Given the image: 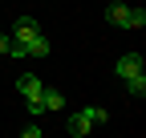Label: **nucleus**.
<instances>
[{"mask_svg": "<svg viewBox=\"0 0 146 138\" xmlns=\"http://www.w3.org/2000/svg\"><path fill=\"white\" fill-rule=\"evenodd\" d=\"M142 65H146V61H142L138 53H126V57H118V61H114V73H118V77L126 81V77H134V73H142Z\"/></svg>", "mask_w": 146, "mask_h": 138, "instance_id": "obj_1", "label": "nucleus"}, {"mask_svg": "<svg viewBox=\"0 0 146 138\" xmlns=\"http://www.w3.org/2000/svg\"><path fill=\"white\" fill-rule=\"evenodd\" d=\"M65 130H69L73 138H85L89 130H94V118H89V110H77V114H73L69 122H65Z\"/></svg>", "mask_w": 146, "mask_h": 138, "instance_id": "obj_2", "label": "nucleus"}, {"mask_svg": "<svg viewBox=\"0 0 146 138\" xmlns=\"http://www.w3.org/2000/svg\"><path fill=\"white\" fill-rule=\"evenodd\" d=\"M16 45H21V53H25V57H49V53H53V45L41 37V33H36L33 41H16Z\"/></svg>", "mask_w": 146, "mask_h": 138, "instance_id": "obj_3", "label": "nucleus"}, {"mask_svg": "<svg viewBox=\"0 0 146 138\" xmlns=\"http://www.w3.org/2000/svg\"><path fill=\"white\" fill-rule=\"evenodd\" d=\"M41 90H45V85H41V77H36V73H21V77H16V94L41 98Z\"/></svg>", "mask_w": 146, "mask_h": 138, "instance_id": "obj_4", "label": "nucleus"}, {"mask_svg": "<svg viewBox=\"0 0 146 138\" xmlns=\"http://www.w3.org/2000/svg\"><path fill=\"white\" fill-rule=\"evenodd\" d=\"M36 33H41V25H36L33 16H21V21L12 25V41H33Z\"/></svg>", "mask_w": 146, "mask_h": 138, "instance_id": "obj_5", "label": "nucleus"}, {"mask_svg": "<svg viewBox=\"0 0 146 138\" xmlns=\"http://www.w3.org/2000/svg\"><path fill=\"white\" fill-rule=\"evenodd\" d=\"M126 12H130V4H122V0H114V4L106 8V21L114 25V29H122V25H126Z\"/></svg>", "mask_w": 146, "mask_h": 138, "instance_id": "obj_6", "label": "nucleus"}, {"mask_svg": "<svg viewBox=\"0 0 146 138\" xmlns=\"http://www.w3.org/2000/svg\"><path fill=\"white\" fill-rule=\"evenodd\" d=\"M126 94H130V98H146V73L126 77Z\"/></svg>", "mask_w": 146, "mask_h": 138, "instance_id": "obj_7", "label": "nucleus"}, {"mask_svg": "<svg viewBox=\"0 0 146 138\" xmlns=\"http://www.w3.org/2000/svg\"><path fill=\"white\" fill-rule=\"evenodd\" d=\"M41 106H45V110H65V98H61L57 90H41Z\"/></svg>", "mask_w": 146, "mask_h": 138, "instance_id": "obj_8", "label": "nucleus"}, {"mask_svg": "<svg viewBox=\"0 0 146 138\" xmlns=\"http://www.w3.org/2000/svg\"><path fill=\"white\" fill-rule=\"evenodd\" d=\"M122 29H146V12L142 8H130V12H126V25Z\"/></svg>", "mask_w": 146, "mask_h": 138, "instance_id": "obj_9", "label": "nucleus"}, {"mask_svg": "<svg viewBox=\"0 0 146 138\" xmlns=\"http://www.w3.org/2000/svg\"><path fill=\"white\" fill-rule=\"evenodd\" d=\"M25 102H29V114H33V118H41V114H45V106H41V98H25Z\"/></svg>", "mask_w": 146, "mask_h": 138, "instance_id": "obj_10", "label": "nucleus"}, {"mask_svg": "<svg viewBox=\"0 0 146 138\" xmlns=\"http://www.w3.org/2000/svg\"><path fill=\"white\" fill-rule=\"evenodd\" d=\"M89 118H94V126H106V110L102 106H89Z\"/></svg>", "mask_w": 146, "mask_h": 138, "instance_id": "obj_11", "label": "nucleus"}]
</instances>
